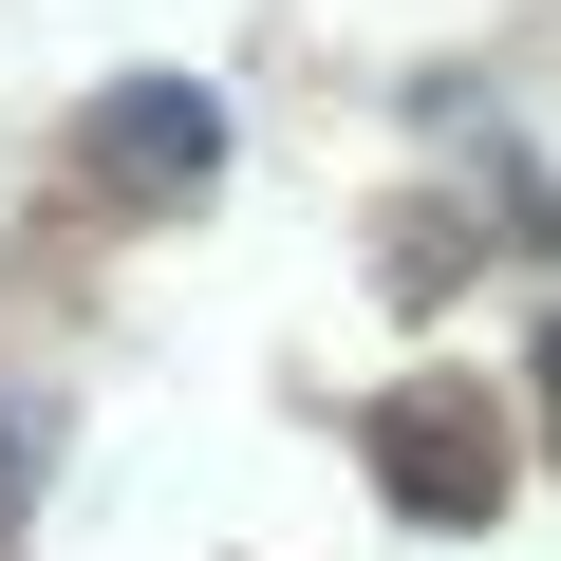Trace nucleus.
<instances>
[{"mask_svg":"<svg viewBox=\"0 0 561 561\" xmlns=\"http://www.w3.org/2000/svg\"><path fill=\"white\" fill-rule=\"evenodd\" d=\"M113 169L187 187V169H206V94H113Z\"/></svg>","mask_w":561,"mask_h":561,"instance_id":"nucleus-1","label":"nucleus"},{"mask_svg":"<svg viewBox=\"0 0 561 561\" xmlns=\"http://www.w3.org/2000/svg\"><path fill=\"white\" fill-rule=\"evenodd\" d=\"M542 393H561V337H542Z\"/></svg>","mask_w":561,"mask_h":561,"instance_id":"nucleus-2","label":"nucleus"}]
</instances>
